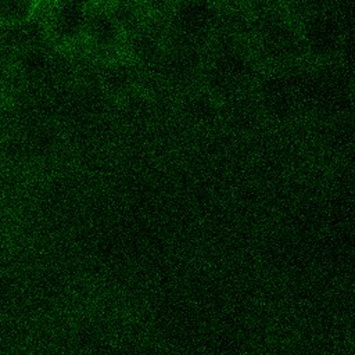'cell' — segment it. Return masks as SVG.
Wrapping results in <instances>:
<instances>
[{
	"instance_id": "2",
	"label": "cell",
	"mask_w": 355,
	"mask_h": 355,
	"mask_svg": "<svg viewBox=\"0 0 355 355\" xmlns=\"http://www.w3.org/2000/svg\"><path fill=\"white\" fill-rule=\"evenodd\" d=\"M36 3L31 1H0V28L18 26L33 19Z\"/></svg>"
},
{
	"instance_id": "1",
	"label": "cell",
	"mask_w": 355,
	"mask_h": 355,
	"mask_svg": "<svg viewBox=\"0 0 355 355\" xmlns=\"http://www.w3.org/2000/svg\"><path fill=\"white\" fill-rule=\"evenodd\" d=\"M86 25V15L80 6L57 4L46 19V31L60 42L69 43L79 37Z\"/></svg>"
},
{
	"instance_id": "3",
	"label": "cell",
	"mask_w": 355,
	"mask_h": 355,
	"mask_svg": "<svg viewBox=\"0 0 355 355\" xmlns=\"http://www.w3.org/2000/svg\"><path fill=\"white\" fill-rule=\"evenodd\" d=\"M7 111H8V108H7V103L0 97V128L6 123V121H7Z\"/></svg>"
}]
</instances>
